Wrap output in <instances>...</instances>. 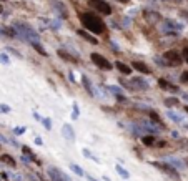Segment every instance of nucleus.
I'll return each instance as SVG.
<instances>
[{
  "instance_id": "29",
  "label": "nucleus",
  "mask_w": 188,
  "mask_h": 181,
  "mask_svg": "<svg viewBox=\"0 0 188 181\" xmlns=\"http://www.w3.org/2000/svg\"><path fill=\"white\" fill-rule=\"evenodd\" d=\"M0 63H3V65H8V63H10V60H8V57L5 53H0Z\"/></svg>"
},
{
  "instance_id": "18",
  "label": "nucleus",
  "mask_w": 188,
  "mask_h": 181,
  "mask_svg": "<svg viewBox=\"0 0 188 181\" xmlns=\"http://www.w3.org/2000/svg\"><path fill=\"white\" fill-rule=\"evenodd\" d=\"M0 160H2V163H5L7 166H10V168H15V166H17L15 158H12L10 155H2V156H0Z\"/></svg>"
},
{
  "instance_id": "10",
  "label": "nucleus",
  "mask_w": 188,
  "mask_h": 181,
  "mask_svg": "<svg viewBox=\"0 0 188 181\" xmlns=\"http://www.w3.org/2000/svg\"><path fill=\"white\" fill-rule=\"evenodd\" d=\"M143 18H145V22H148V23H158L162 20V15H160V12H157V10H145L143 12Z\"/></svg>"
},
{
  "instance_id": "8",
  "label": "nucleus",
  "mask_w": 188,
  "mask_h": 181,
  "mask_svg": "<svg viewBox=\"0 0 188 181\" xmlns=\"http://www.w3.org/2000/svg\"><path fill=\"white\" fill-rule=\"evenodd\" d=\"M52 8H54V12L60 17V20H67V18H68V10H67V7H65L63 2L55 0V2L52 3Z\"/></svg>"
},
{
  "instance_id": "13",
  "label": "nucleus",
  "mask_w": 188,
  "mask_h": 181,
  "mask_svg": "<svg viewBox=\"0 0 188 181\" xmlns=\"http://www.w3.org/2000/svg\"><path fill=\"white\" fill-rule=\"evenodd\" d=\"M62 135H63L65 140L75 141V131H73V128H72V125H68V123H65V125L62 126Z\"/></svg>"
},
{
  "instance_id": "7",
  "label": "nucleus",
  "mask_w": 188,
  "mask_h": 181,
  "mask_svg": "<svg viewBox=\"0 0 188 181\" xmlns=\"http://www.w3.org/2000/svg\"><path fill=\"white\" fill-rule=\"evenodd\" d=\"M153 165H155L158 170H162L165 174H168L170 178H173V179H178V178H180V174H178V171H176L175 166H172V165H168V163H160V161H155Z\"/></svg>"
},
{
  "instance_id": "33",
  "label": "nucleus",
  "mask_w": 188,
  "mask_h": 181,
  "mask_svg": "<svg viewBox=\"0 0 188 181\" xmlns=\"http://www.w3.org/2000/svg\"><path fill=\"white\" fill-rule=\"evenodd\" d=\"M181 57H183V61H186V63H188V47H186V48H183Z\"/></svg>"
},
{
  "instance_id": "21",
  "label": "nucleus",
  "mask_w": 188,
  "mask_h": 181,
  "mask_svg": "<svg viewBox=\"0 0 188 181\" xmlns=\"http://www.w3.org/2000/svg\"><path fill=\"white\" fill-rule=\"evenodd\" d=\"M142 143L145 146L155 145V136H153V135H142Z\"/></svg>"
},
{
  "instance_id": "26",
  "label": "nucleus",
  "mask_w": 188,
  "mask_h": 181,
  "mask_svg": "<svg viewBox=\"0 0 188 181\" xmlns=\"http://www.w3.org/2000/svg\"><path fill=\"white\" fill-rule=\"evenodd\" d=\"M70 170L73 171L75 174H78V176H83V174H85V173H83V170H82L80 166H77L75 163H70Z\"/></svg>"
},
{
  "instance_id": "4",
  "label": "nucleus",
  "mask_w": 188,
  "mask_h": 181,
  "mask_svg": "<svg viewBox=\"0 0 188 181\" xmlns=\"http://www.w3.org/2000/svg\"><path fill=\"white\" fill-rule=\"evenodd\" d=\"M163 61L168 65V66H180L183 63V57L178 53L176 50H167L165 53H163Z\"/></svg>"
},
{
  "instance_id": "34",
  "label": "nucleus",
  "mask_w": 188,
  "mask_h": 181,
  "mask_svg": "<svg viewBox=\"0 0 188 181\" xmlns=\"http://www.w3.org/2000/svg\"><path fill=\"white\" fill-rule=\"evenodd\" d=\"M8 111H10V108L7 105H0V113H8Z\"/></svg>"
},
{
  "instance_id": "36",
  "label": "nucleus",
  "mask_w": 188,
  "mask_h": 181,
  "mask_svg": "<svg viewBox=\"0 0 188 181\" xmlns=\"http://www.w3.org/2000/svg\"><path fill=\"white\" fill-rule=\"evenodd\" d=\"M73 118H77V116H78V105H77V103H73Z\"/></svg>"
},
{
  "instance_id": "43",
  "label": "nucleus",
  "mask_w": 188,
  "mask_h": 181,
  "mask_svg": "<svg viewBox=\"0 0 188 181\" xmlns=\"http://www.w3.org/2000/svg\"><path fill=\"white\" fill-rule=\"evenodd\" d=\"M185 111H186V113H188V105H186V106H185Z\"/></svg>"
},
{
  "instance_id": "12",
  "label": "nucleus",
  "mask_w": 188,
  "mask_h": 181,
  "mask_svg": "<svg viewBox=\"0 0 188 181\" xmlns=\"http://www.w3.org/2000/svg\"><path fill=\"white\" fill-rule=\"evenodd\" d=\"M132 66L135 68V71H140L142 75H150L152 73V68L147 63H143V61H133Z\"/></svg>"
},
{
  "instance_id": "3",
  "label": "nucleus",
  "mask_w": 188,
  "mask_h": 181,
  "mask_svg": "<svg viewBox=\"0 0 188 181\" xmlns=\"http://www.w3.org/2000/svg\"><path fill=\"white\" fill-rule=\"evenodd\" d=\"M181 25L180 23H176V22H173L170 20V18H165V20L162 22V25H160V32L163 33V35H178V32L181 30Z\"/></svg>"
},
{
  "instance_id": "14",
  "label": "nucleus",
  "mask_w": 188,
  "mask_h": 181,
  "mask_svg": "<svg viewBox=\"0 0 188 181\" xmlns=\"http://www.w3.org/2000/svg\"><path fill=\"white\" fill-rule=\"evenodd\" d=\"M77 33H78V37H82L83 40H87L88 43H93V45H98V40L95 38V35H92V33H88L87 30H83V28H80V30H77Z\"/></svg>"
},
{
  "instance_id": "42",
  "label": "nucleus",
  "mask_w": 188,
  "mask_h": 181,
  "mask_svg": "<svg viewBox=\"0 0 188 181\" xmlns=\"http://www.w3.org/2000/svg\"><path fill=\"white\" fill-rule=\"evenodd\" d=\"M183 98H185V100H186V102H188V95H183Z\"/></svg>"
},
{
  "instance_id": "39",
  "label": "nucleus",
  "mask_w": 188,
  "mask_h": 181,
  "mask_svg": "<svg viewBox=\"0 0 188 181\" xmlns=\"http://www.w3.org/2000/svg\"><path fill=\"white\" fill-rule=\"evenodd\" d=\"M15 133H17V135H20V133H23V128H17V130H15Z\"/></svg>"
},
{
  "instance_id": "40",
  "label": "nucleus",
  "mask_w": 188,
  "mask_h": 181,
  "mask_svg": "<svg viewBox=\"0 0 188 181\" xmlns=\"http://www.w3.org/2000/svg\"><path fill=\"white\" fill-rule=\"evenodd\" d=\"M87 179H88V181H97L95 178H92V176H87Z\"/></svg>"
},
{
  "instance_id": "35",
  "label": "nucleus",
  "mask_w": 188,
  "mask_h": 181,
  "mask_svg": "<svg viewBox=\"0 0 188 181\" xmlns=\"http://www.w3.org/2000/svg\"><path fill=\"white\" fill-rule=\"evenodd\" d=\"M180 17H183V18H185V20L188 22V12H186V10H180Z\"/></svg>"
},
{
  "instance_id": "30",
  "label": "nucleus",
  "mask_w": 188,
  "mask_h": 181,
  "mask_svg": "<svg viewBox=\"0 0 188 181\" xmlns=\"http://www.w3.org/2000/svg\"><path fill=\"white\" fill-rule=\"evenodd\" d=\"M42 123H43V126H45L47 130H50V128H52V120H50V118H43Z\"/></svg>"
},
{
  "instance_id": "11",
  "label": "nucleus",
  "mask_w": 188,
  "mask_h": 181,
  "mask_svg": "<svg viewBox=\"0 0 188 181\" xmlns=\"http://www.w3.org/2000/svg\"><path fill=\"white\" fill-rule=\"evenodd\" d=\"M132 85H133V90H148L150 88V85H148V82L145 78H142V77H135V78H132Z\"/></svg>"
},
{
  "instance_id": "1",
  "label": "nucleus",
  "mask_w": 188,
  "mask_h": 181,
  "mask_svg": "<svg viewBox=\"0 0 188 181\" xmlns=\"http://www.w3.org/2000/svg\"><path fill=\"white\" fill-rule=\"evenodd\" d=\"M80 22L83 28L88 33H93V35H102L105 32V22L100 18L95 12H83L80 13Z\"/></svg>"
},
{
  "instance_id": "9",
  "label": "nucleus",
  "mask_w": 188,
  "mask_h": 181,
  "mask_svg": "<svg viewBox=\"0 0 188 181\" xmlns=\"http://www.w3.org/2000/svg\"><path fill=\"white\" fill-rule=\"evenodd\" d=\"M47 174H49V178L52 181H70L65 173H62L59 168H54V166H50V168L47 170Z\"/></svg>"
},
{
  "instance_id": "6",
  "label": "nucleus",
  "mask_w": 188,
  "mask_h": 181,
  "mask_svg": "<svg viewBox=\"0 0 188 181\" xmlns=\"http://www.w3.org/2000/svg\"><path fill=\"white\" fill-rule=\"evenodd\" d=\"M90 58H92V61L95 63V66H98L100 70H112V63L108 61V58H105L103 55H100V53H92L90 55Z\"/></svg>"
},
{
  "instance_id": "19",
  "label": "nucleus",
  "mask_w": 188,
  "mask_h": 181,
  "mask_svg": "<svg viewBox=\"0 0 188 181\" xmlns=\"http://www.w3.org/2000/svg\"><path fill=\"white\" fill-rule=\"evenodd\" d=\"M57 53H59V57H60L62 60H65V61H72V63H75V61H77V58H73L68 52H65V50H62V48L57 52Z\"/></svg>"
},
{
  "instance_id": "32",
  "label": "nucleus",
  "mask_w": 188,
  "mask_h": 181,
  "mask_svg": "<svg viewBox=\"0 0 188 181\" xmlns=\"http://www.w3.org/2000/svg\"><path fill=\"white\" fill-rule=\"evenodd\" d=\"M180 80H181V83H186L188 85V71H183V73L180 75Z\"/></svg>"
},
{
  "instance_id": "15",
  "label": "nucleus",
  "mask_w": 188,
  "mask_h": 181,
  "mask_svg": "<svg viewBox=\"0 0 188 181\" xmlns=\"http://www.w3.org/2000/svg\"><path fill=\"white\" fill-rule=\"evenodd\" d=\"M158 87H160L162 90H167V92H173V93L178 92V87L172 85L170 82H167L165 78H160V80H158Z\"/></svg>"
},
{
  "instance_id": "44",
  "label": "nucleus",
  "mask_w": 188,
  "mask_h": 181,
  "mask_svg": "<svg viewBox=\"0 0 188 181\" xmlns=\"http://www.w3.org/2000/svg\"><path fill=\"white\" fill-rule=\"evenodd\" d=\"M186 128H188V125H186Z\"/></svg>"
},
{
  "instance_id": "25",
  "label": "nucleus",
  "mask_w": 188,
  "mask_h": 181,
  "mask_svg": "<svg viewBox=\"0 0 188 181\" xmlns=\"http://www.w3.org/2000/svg\"><path fill=\"white\" fill-rule=\"evenodd\" d=\"M22 151H23V155H25V156H28V160H30V161H37L35 155H33V151L28 148V146H22Z\"/></svg>"
},
{
  "instance_id": "5",
  "label": "nucleus",
  "mask_w": 188,
  "mask_h": 181,
  "mask_svg": "<svg viewBox=\"0 0 188 181\" xmlns=\"http://www.w3.org/2000/svg\"><path fill=\"white\" fill-rule=\"evenodd\" d=\"M88 5L93 8L95 12L102 13V15H112V7L108 5L105 0H88Z\"/></svg>"
},
{
  "instance_id": "23",
  "label": "nucleus",
  "mask_w": 188,
  "mask_h": 181,
  "mask_svg": "<svg viewBox=\"0 0 188 181\" xmlns=\"http://www.w3.org/2000/svg\"><path fill=\"white\" fill-rule=\"evenodd\" d=\"M115 170H117V173H118L120 176H122L123 179H128V178H130V173H128V171L123 168L122 165H117V166H115Z\"/></svg>"
},
{
  "instance_id": "22",
  "label": "nucleus",
  "mask_w": 188,
  "mask_h": 181,
  "mask_svg": "<svg viewBox=\"0 0 188 181\" xmlns=\"http://www.w3.org/2000/svg\"><path fill=\"white\" fill-rule=\"evenodd\" d=\"M163 103H165V106L172 108V106H178V105H180V100L175 98V97H170V98H167Z\"/></svg>"
},
{
  "instance_id": "27",
  "label": "nucleus",
  "mask_w": 188,
  "mask_h": 181,
  "mask_svg": "<svg viewBox=\"0 0 188 181\" xmlns=\"http://www.w3.org/2000/svg\"><path fill=\"white\" fill-rule=\"evenodd\" d=\"M168 116H170L173 121H176V123H180V121H181V116H180V115H176V113H173V111H168Z\"/></svg>"
},
{
  "instance_id": "24",
  "label": "nucleus",
  "mask_w": 188,
  "mask_h": 181,
  "mask_svg": "<svg viewBox=\"0 0 188 181\" xmlns=\"http://www.w3.org/2000/svg\"><path fill=\"white\" fill-rule=\"evenodd\" d=\"M32 47H33V48H35V50H37L40 55H43V57H49V53H47V50H45V48H43V47L40 45V42H32Z\"/></svg>"
},
{
  "instance_id": "20",
  "label": "nucleus",
  "mask_w": 188,
  "mask_h": 181,
  "mask_svg": "<svg viewBox=\"0 0 188 181\" xmlns=\"http://www.w3.org/2000/svg\"><path fill=\"white\" fill-rule=\"evenodd\" d=\"M148 118L155 123L157 126H162L163 125V121H162V118H160V115H158L157 111H148Z\"/></svg>"
},
{
  "instance_id": "38",
  "label": "nucleus",
  "mask_w": 188,
  "mask_h": 181,
  "mask_svg": "<svg viewBox=\"0 0 188 181\" xmlns=\"http://www.w3.org/2000/svg\"><path fill=\"white\" fill-rule=\"evenodd\" d=\"M8 52H10V53H13V55H17V57H22V53H18V52L13 50V48H8Z\"/></svg>"
},
{
  "instance_id": "31",
  "label": "nucleus",
  "mask_w": 188,
  "mask_h": 181,
  "mask_svg": "<svg viewBox=\"0 0 188 181\" xmlns=\"http://www.w3.org/2000/svg\"><path fill=\"white\" fill-rule=\"evenodd\" d=\"M170 163H172V166H176V168H183V163H181V161L180 160H170Z\"/></svg>"
},
{
  "instance_id": "37",
  "label": "nucleus",
  "mask_w": 188,
  "mask_h": 181,
  "mask_svg": "<svg viewBox=\"0 0 188 181\" xmlns=\"http://www.w3.org/2000/svg\"><path fill=\"white\" fill-rule=\"evenodd\" d=\"M118 100V102H127V97H125V95H118V97H115Z\"/></svg>"
},
{
  "instance_id": "2",
  "label": "nucleus",
  "mask_w": 188,
  "mask_h": 181,
  "mask_svg": "<svg viewBox=\"0 0 188 181\" xmlns=\"http://www.w3.org/2000/svg\"><path fill=\"white\" fill-rule=\"evenodd\" d=\"M13 30H15L17 37L22 40H27V42H38L40 40V33H38L32 25H28L25 22H15L13 23Z\"/></svg>"
},
{
  "instance_id": "28",
  "label": "nucleus",
  "mask_w": 188,
  "mask_h": 181,
  "mask_svg": "<svg viewBox=\"0 0 188 181\" xmlns=\"http://www.w3.org/2000/svg\"><path fill=\"white\" fill-rule=\"evenodd\" d=\"M108 92H112L115 97H118V95H123V93H122V90H120L118 87H108Z\"/></svg>"
},
{
  "instance_id": "45",
  "label": "nucleus",
  "mask_w": 188,
  "mask_h": 181,
  "mask_svg": "<svg viewBox=\"0 0 188 181\" xmlns=\"http://www.w3.org/2000/svg\"><path fill=\"white\" fill-rule=\"evenodd\" d=\"M0 33H2V32H0Z\"/></svg>"
},
{
  "instance_id": "17",
  "label": "nucleus",
  "mask_w": 188,
  "mask_h": 181,
  "mask_svg": "<svg viewBox=\"0 0 188 181\" xmlns=\"http://www.w3.org/2000/svg\"><path fill=\"white\" fill-rule=\"evenodd\" d=\"M115 68H117L122 75H130V73H132V68H130L128 65L122 63V61H115Z\"/></svg>"
},
{
  "instance_id": "16",
  "label": "nucleus",
  "mask_w": 188,
  "mask_h": 181,
  "mask_svg": "<svg viewBox=\"0 0 188 181\" xmlns=\"http://www.w3.org/2000/svg\"><path fill=\"white\" fill-rule=\"evenodd\" d=\"M82 85H83V88L87 90V93H88L90 97H93V95H95V90H93V87H92V82L88 80L87 75H82Z\"/></svg>"
},
{
  "instance_id": "41",
  "label": "nucleus",
  "mask_w": 188,
  "mask_h": 181,
  "mask_svg": "<svg viewBox=\"0 0 188 181\" xmlns=\"http://www.w3.org/2000/svg\"><path fill=\"white\" fill-rule=\"evenodd\" d=\"M118 2H122V3H128L130 0H118Z\"/></svg>"
}]
</instances>
